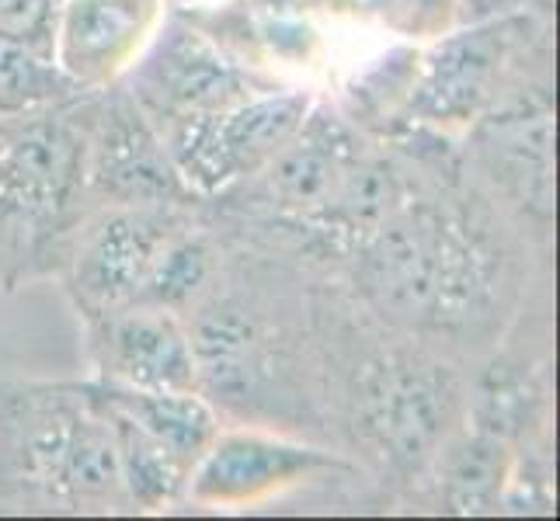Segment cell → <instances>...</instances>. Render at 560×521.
Segmentation results:
<instances>
[{
  "label": "cell",
  "instance_id": "cell-1",
  "mask_svg": "<svg viewBox=\"0 0 560 521\" xmlns=\"http://www.w3.org/2000/svg\"><path fill=\"white\" fill-rule=\"evenodd\" d=\"M359 299L432 347L501 338L523 293V261L494 212L463 191L411 188L349 258Z\"/></svg>",
  "mask_w": 560,
  "mask_h": 521
},
{
  "label": "cell",
  "instance_id": "cell-2",
  "mask_svg": "<svg viewBox=\"0 0 560 521\" xmlns=\"http://www.w3.org/2000/svg\"><path fill=\"white\" fill-rule=\"evenodd\" d=\"M324 424L390 479H421L467 421V390L439 347L373 310L338 317L317 303Z\"/></svg>",
  "mask_w": 560,
  "mask_h": 521
},
{
  "label": "cell",
  "instance_id": "cell-3",
  "mask_svg": "<svg viewBox=\"0 0 560 521\" xmlns=\"http://www.w3.org/2000/svg\"><path fill=\"white\" fill-rule=\"evenodd\" d=\"M199 393L258 428L324 424L317 306L265 288H230L220 275L185 313Z\"/></svg>",
  "mask_w": 560,
  "mask_h": 521
},
{
  "label": "cell",
  "instance_id": "cell-4",
  "mask_svg": "<svg viewBox=\"0 0 560 521\" xmlns=\"http://www.w3.org/2000/svg\"><path fill=\"white\" fill-rule=\"evenodd\" d=\"M0 511H129L94 382H0Z\"/></svg>",
  "mask_w": 560,
  "mask_h": 521
},
{
  "label": "cell",
  "instance_id": "cell-5",
  "mask_svg": "<svg viewBox=\"0 0 560 521\" xmlns=\"http://www.w3.org/2000/svg\"><path fill=\"white\" fill-rule=\"evenodd\" d=\"M67 105L0 119V282L56 275L88 220V108Z\"/></svg>",
  "mask_w": 560,
  "mask_h": 521
},
{
  "label": "cell",
  "instance_id": "cell-6",
  "mask_svg": "<svg viewBox=\"0 0 560 521\" xmlns=\"http://www.w3.org/2000/svg\"><path fill=\"white\" fill-rule=\"evenodd\" d=\"M196 223V205H98L63 254V288L81 320L132 306L153 264Z\"/></svg>",
  "mask_w": 560,
  "mask_h": 521
},
{
  "label": "cell",
  "instance_id": "cell-7",
  "mask_svg": "<svg viewBox=\"0 0 560 521\" xmlns=\"http://www.w3.org/2000/svg\"><path fill=\"white\" fill-rule=\"evenodd\" d=\"M306 91H261L217 111L161 126V140L196 196L217 199L258 174L311 115Z\"/></svg>",
  "mask_w": 560,
  "mask_h": 521
},
{
  "label": "cell",
  "instance_id": "cell-8",
  "mask_svg": "<svg viewBox=\"0 0 560 521\" xmlns=\"http://www.w3.org/2000/svg\"><path fill=\"white\" fill-rule=\"evenodd\" d=\"M88 196L91 205H199L158 126L122 81L88 91Z\"/></svg>",
  "mask_w": 560,
  "mask_h": 521
},
{
  "label": "cell",
  "instance_id": "cell-9",
  "mask_svg": "<svg viewBox=\"0 0 560 521\" xmlns=\"http://www.w3.org/2000/svg\"><path fill=\"white\" fill-rule=\"evenodd\" d=\"M143 52L147 56L126 70L122 84L158 129L268 91L255 70L237 63L188 17H175L158 38H150Z\"/></svg>",
  "mask_w": 560,
  "mask_h": 521
},
{
  "label": "cell",
  "instance_id": "cell-10",
  "mask_svg": "<svg viewBox=\"0 0 560 521\" xmlns=\"http://www.w3.org/2000/svg\"><path fill=\"white\" fill-rule=\"evenodd\" d=\"M526 28V17H498V22L442 38L421 67H415L408 94H404V119L435 126L480 119L505 87Z\"/></svg>",
  "mask_w": 560,
  "mask_h": 521
},
{
  "label": "cell",
  "instance_id": "cell-11",
  "mask_svg": "<svg viewBox=\"0 0 560 521\" xmlns=\"http://www.w3.org/2000/svg\"><path fill=\"white\" fill-rule=\"evenodd\" d=\"M352 470V462L331 449L306 446V441L258 428H220L199 466L188 476V497L196 505L241 508L289 487L311 484V479Z\"/></svg>",
  "mask_w": 560,
  "mask_h": 521
},
{
  "label": "cell",
  "instance_id": "cell-12",
  "mask_svg": "<svg viewBox=\"0 0 560 521\" xmlns=\"http://www.w3.org/2000/svg\"><path fill=\"white\" fill-rule=\"evenodd\" d=\"M94 379L126 390H199L185 317L158 306H122L84 320Z\"/></svg>",
  "mask_w": 560,
  "mask_h": 521
},
{
  "label": "cell",
  "instance_id": "cell-13",
  "mask_svg": "<svg viewBox=\"0 0 560 521\" xmlns=\"http://www.w3.org/2000/svg\"><path fill=\"white\" fill-rule=\"evenodd\" d=\"M167 0H67L56 22L52 63L81 91L122 81L161 28Z\"/></svg>",
  "mask_w": 560,
  "mask_h": 521
},
{
  "label": "cell",
  "instance_id": "cell-14",
  "mask_svg": "<svg viewBox=\"0 0 560 521\" xmlns=\"http://www.w3.org/2000/svg\"><path fill=\"white\" fill-rule=\"evenodd\" d=\"M474 143L480 164L501 196L544 223L553 209L550 108L518 98L485 111L477 119Z\"/></svg>",
  "mask_w": 560,
  "mask_h": 521
},
{
  "label": "cell",
  "instance_id": "cell-15",
  "mask_svg": "<svg viewBox=\"0 0 560 521\" xmlns=\"http://www.w3.org/2000/svg\"><path fill=\"white\" fill-rule=\"evenodd\" d=\"M94 382L112 407H119L132 424H140L188 476L223 428L217 403H209L199 390H126V386H112L102 379Z\"/></svg>",
  "mask_w": 560,
  "mask_h": 521
},
{
  "label": "cell",
  "instance_id": "cell-16",
  "mask_svg": "<svg viewBox=\"0 0 560 521\" xmlns=\"http://www.w3.org/2000/svg\"><path fill=\"white\" fill-rule=\"evenodd\" d=\"M515 449L485 431H456L435 459L439 505L453 514H494L505 505Z\"/></svg>",
  "mask_w": 560,
  "mask_h": 521
},
{
  "label": "cell",
  "instance_id": "cell-17",
  "mask_svg": "<svg viewBox=\"0 0 560 521\" xmlns=\"http://www.w3.org/2000/svg\"><path fill=\"white\" fill-rule=\"evenodd\" d=\"M544 386L523 362H491V369L467 390V424L474 431L494 435L515 449L539 424Z\"/></svg>",
  "mask_w": 560,
  "mask_h": 521
},
{
  "label": "cell",
  "instance_id": "cell-18",
  "mask_svg": "<svg viewBox=\"0 0 560 521\" xmlns=\"http://www.w3.org/2000/svg\"><path fill=\"white\" fill-rule=\"evenodd\" d=\"M94 390H98V382H94ZM102 403L112 421L115 449H119V470H122V490L129 500V511H161L175 505V500H182L188 494V473L167 455L164 446H158V441L140 428V424H132L119 407H112L105 396Z\"/></svg>",
  "mask_w": 560,
  "mask_h": 521
},
{
  "label": "cell",
  "instance_id": "cell-19",
  "mask_svg": "<svg viewBox=\"0 0 560 521\" xmlns=\"http://www.w3.org/2000/svg\"><path fill=\"white\" fill-rule=\"evenodd\" d=\"M220 268V247L212 244V237L199 223H191L182 237L171 240L161 261L153 264V272L132 306H158V310L185 317L212 288Z\"/></svg>",
  "mask_w": 560,
  "mask_h": 521
},
{
  "label": "cell",
  "instance_id": "cell-20",
  "mask_svg": "<svg viewBox=\"0 0 560 521\" xmlns=\"http://www.w3.org/2000/svg\"><path fill=\"white\" fill-rule=\"evenodd\" d=\"M81 91L52 60L0 38V115H28L67 105Z\"/></svg>",
  "mask_w": 560,
  "mask_h": 521
},
{
  "label": "cell",
  "instance_id": "cell-21",
  "mask_svg": "<svg viewBox=\"0 0 560 521\" xmlns=\"http://www.w3.org/2000/svg\"><path fill=\"white\" fill-rule=\"evenodd\" d=\"M67 0H0V38L52 60L56 22Z\"/></svg>",
  "mask_w": 560,
  "mask_h": 521
},
{
  "label": "cell",
  "instance_id": "cell-22",
  "mask_svg": "<svg viewBox=\"0 0 560 521\" xmlns=\"http://www.w3.org/2000/svg\"><path fill=\"white\" fill-rule=\"evenodd\" d=\"M459 0H397V11L404 17V28L415 35H439L446 32Z\"/></svg>",
  "mask_w": 560,
  "mask_h": 521
},
{
  "label": "cell",
  "instance_id": "cell-23",
  "mask_svg": "<svg viewBox=\"0 0 560 521\" xmlns=\"http://www.w3.org/2000/svg\"><path fill=\"white\" fill-rule=\"evenodd\" d=\"M0 119H4V115H0Z\"/></svg>",
  "mask_w": 560,
  "mask_h": 521
}]
</instances>
